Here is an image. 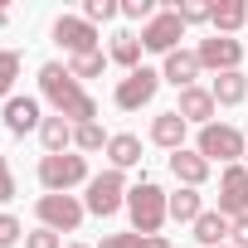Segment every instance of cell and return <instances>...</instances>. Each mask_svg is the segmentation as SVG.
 Wrapping results in <instances>:
<instances>
[{
    "label": "cell",
    "mask_w": 248,
    "mask_h": 248,
    "mask_svg": "<svg viewBox=\"0 0 248 248\" xmlns=\"http://www.w3.org/2000/svg\"><path fill=\"white\" fill-rule=\"evenodd\" d=\"M39 93L54 102L59 117H68L73 127H88V122H97V97L68 73V63H44L39 68Z\"/></svg>",
    "instance_id": "6da1fadb"
},
{
    "label": "cell",
    "mask_w": 248,
    "mask_h": 248,
    "mask_svg": "<svg viewBox=\"0 0 248 248\" xmlns=\"http://www.w3.org/2000/svg\"><path fill=\"white\" fill-rule=\"evenodd\" d=\"M127 219H132V233H141V238L161 233V224L170 219V195H166L156 180L132 185V195H127Z\"/></svg>",
    "instance_id": "7a4b0ae2"
},
{
    "label": "cell",
    "mask_w": 248,
    "mask_h": 248,
    "mask_svg": "<svg viewBox=\"0 0 248 248\" xmlns=\"http://www.w3.org/2000/svg\"><path fill=\"white\" fill-rule=\"evenodd\" d=\"M195 151L214 166H238L243 156H248V141H243V132L238 127H229V122H209V127H200V141H195Z\"/></svg>",
    "instance_id": "3957f363"
},
{
    "label": "cell",
    "mask_w": 248,
    "mask_h": 248,
    "mask_svg": "<svg viewBox=\"0 0 248 248\" xmlns=\"http://www.w3.org/2000/svg\"><path fill=\"white\" fill-rule=\"evenodd\" d=\"M93 175H88V156H78V151H63V156H44L39 161V185L49 190V195H68L73 185H88Z\"/></svg>",
    "instance_id": "277c9868"
},
{
    "label": "cell",
    "mask_w": 248,
    "mask_h": 248,
    "mask_svg": "<svg viewBox=\"0 0 248 248\" xmlns=\"http://www.w3.org/2000/svg\"><path fill=\"white\" fill-rule=\"evenodd\" d=\"M127 195H132V190H127V175L107 166L102 175H93V180H88V200H83V204H88V214L112 219L117 209H127Z\"/></svg>",
    "instance_id": "5b68a950"
},
{
    "label": "cell",
    "mask_w": 248,
    "mask_h": 248,
    "mask_svg": "<svg viewBox=\"0 0 248 248\" xmlns=\"http://www.w3.org/2000/svg\"><path fill=\"white\" fill-rule=\"evenodd\" d=\"M34 214H39V229H54V233H73V229L83 224L88 204H83V200H73V195H39Z\"/></svg>",
    "instance_id": "8992f818"
},
{
    "label": "cell",
    "mask_w": 248,
    "mask_h": 248,
    "mask_svg": "<svg viewBox=\"0 0 248 248\" xmlns=\"http://www.w3.org/2000/svg\"><path fill=\"white\" fill-rule=\"evenodd\" d=\"M156 93H161V73L141 63L137 73H127V78L117 83V93H112V97H117V107H122V112H141Z\"/></svg>",
    "instance_id": "52a82bcc"
},
{
    "label": "cell",
    "mask_w": 248,
    "mask_h": 248,
    "mask_svg": "<svg viewBox=\"0 0 248 248\" xmlns=\"http://www.w3.org/2000/svg\"><path fill=\"white\" fill-rule=\"evenodd\" d=\"M180 39H185V20L175 10H161L151 25H141V49H151V54H175Z\"/></svg>",
    "instance_id": "ba28073f"
},
{
    "label": "cell",
    "mask_w": 248,
    "mask_h": 248,
    "mask_svg": "<svg viewBox=\"0 0 248 248\" xmlns=\"http://www.w3.org/2000/svg\"><path fill=\"white\" fill-rule=\"evenodd\" d=\"M224 219H243L248 214V166H224L219 175V204H214Z\"/></svg>",
    "instance_id": "9c48e42d"
},
{
    "label": "cell",
    "mask_w": 248,
    "mask_h": 248,
    "mask_svg": "<svg viewBox=\"0 0 248 248\" xmlns=\"http://www.w3.org/2000/svg\"><path fill=\"white\" fill-rule=\"evenodd\" d=\"M200 68H214V78L219 73H238V63H243V44L238 39H229V34H214V39H200Z\"/></svg>",
    "instance_id": "30bf717a"
},
{
    "label": "cell",
    "mask_w": 248,
    "mask_h": 248,
    "mask_svg": "<svg viewBox=\"0 0 248 248\" xmlns=\"http://www.w3.org/2000/svg\"><path fill=\"white\" fill-rule=\"evenodd\" d=\"M54 44L68 54H93L97 49V25H88L83 15H59L54 20Z\"/></svg>",
    "instance_id": "8fae6325"
},
{
    "label": "cell",
    "mask_w": 248,
    "mask_h": 248,
    "mask_svg": "<svg viewBox=\"0 0 248 248\" xmlns=\"http://www.w3.org/2000/svg\"><path fill=\"white\" fill-rule=\"evenodd\" d=\"M175 112L185 117V122H195V127H209V122H214V112H219V102H214V93L209 88H185L180 93V102H175Z\"/></svg>",
    "instance_id": "7c38bea8"
},
{
    "label": "cell",
    "mask_w": 248,
    "mask_h": 248,
    "mask_svg": "<svg viewBox=\"0 0 248 248\" xmlns=\"http://www.w3.org/2000/svg\"><path fill=\"white\" fill-rule=\"evenodd\" d=\"M209 161L200 156V151H190V146H180V151H170V175L180 180V185H190V190H200L204 180H209Z\"/></svg>",
    "instance_id": "4fadbf2b"
},
{
    "label": "cell",
    "mask_w": 248,
    "mask_h": 248,
    "mask_svg": "<svg viewBox=\"0 0 248 248\" xmlns=\"http://www.w3.org/2000/svg\"><path fill=\"white\" fill-rule=\"evenodd\" d=\"M195 78H200V54H195V49H175V54H166L161 83H175V88L185 93V88H195Z\"/></svg>",
    "instance_id": "5bb4252c"
},
{
    "label": "cell",
    "mask_w": 248,
    "mask_h": 248,
    "mask_svg": "<svg viewBox=\"0 0 248 248\" xmlns=\"http://www.w3.org/2000/svg\"><path fill=\"white\" fill-rule=\"evenodd\" d=\"M34 127H44L39 97H10V102H5V132H10V137H25V132H34Z\"/></svg>",
    "instance_id": "9a60e30c"
},
{
    "label": "cell",
    "mask_w": 248,
    "mask_h": 248,
    "mask_svg": "<svg viewBox=\"0 0 248 248\" xmlns=\"http://www.w3.org/2000/svg\"><path fill=\"white\" fill-rule=\"evenodd\" d=\"M185 132H190V122H185L175 107H170V112H161V117L151 122V141H156V146H166V151H180V146H185Z\"/></svg>",
    "instance_id": "2e32d148"
},
{
    "label": "cell",
    "mask_w": 248,
    "mask_h": 248,
    "mask_svg": "<svg viewBox=\"0 0 248 248\" xmlns=\"http://www.w3.org/2000/svg\"><path fill=\"white\" fill-rule=\"evenodd\" d=\"M209 25H214V34H229V39H233V34L248 25V5H243V0H214Z\"/></svg>",
    "instance_id": "e0dca14e"
},
{
    "label": "cell",
    "mask_w": 248,
    "mask_h": 248,
    "mask_svg": "<svg viewBox=\"0 0 248 248\" xmlns=\"http://www.w3.org/2000/svg\"><path fill=\"white\" fill-rule=\"evenodd\" d=\"M39 141H44V156H63L73 146V122L68 117H44V127H39Z\"/></svg>",
    "instance_id": "ac0fdd59"
},
{
    "label": "cell",
    "mask_w": 248,
    "mask_h": 248,
    "mask_svg": "<svg viewBox=\"0 0 248 248\" xmlns=\"http://www.w3.org/2000/svg\"><path fill=\"white\" fill-rule=\"evenodd\" d=\"M229 224H233V219H224L219 209H204L190 229H195V238H200L204 248H224V243H229Z\"/></svg>",
    "instance_id": "d6986e66"
},
{
    "label": "cell",
    "mask_w": 248,
    "mask_h": 248,
    "mask_svg": "<svg viewBox=\"0 0 248 248\" xmlns=\"http://www.w3.org/2000/svg\"><path fill=\"white\" fill-rule=\"evenodd\" d=\"M107 161H112V170H132V166H141V137L117 132V137L107 141Z\"/></svg>",
    "instance_id": "ffe728a7"
},
{
    "label": "cell",
    "mask_w": 248,
    "mask_h": 248,
    "mask_svg": "<svg viewBox=\"0 0 248 248\" xmlns=\"http://www.w3.org/2000/svg\"><path fill=\"white\" fill-rule=\"evenodd\" d=\"M209 93H214L219 107H238V102L248 97V73H219V78L209 83Z\"/></svg>",
    "instance_id": "44dd1931"
},
{
    "label": "cell",
    "mask_w": 248,
    "mask_h": 248,
    "mask_svg": "<svg viewBox=\"0 0 248 248\" xmlns=\"http://www.w3.org/2000/svg\"><path fill=\"white\" fill-rule=\"evenodd\" d=\"M112 63H122L127 73H137L141 68V34H132V30H122V34H112V54H107Z\"/></svg>",
    "instance_id": "7402d4cb"
},
{
    "label": "cell",
    "mask_w": 248,
    "mask_h": 248,
    "mask_svg": "<svg viewBox=\"0 0 248 248\" xmlns=\"http://www.w3.org/2000/svg\"><path fill=\"white\" fill-rule=\"evenodd\" d=\"M200 214H204V200H200V190L180 185V190L170 195V219H175V224H195Z\"/></svg>",
    "instance_id": "603a6c76"
},
{
    "label": "cell",
    "mask_w": 248,
    "mask_h": 248,
    "mask_svg": "<svg viewBox=\"0 0 248 248\" xmlns=\"http://www.w3.org/2000/svg\"><path fill=\"white\" fill-rule=\"evenodd\" d=\"M107 132H102V122H88V127H73V151L78 156H93V151H107Z\"/></svg>",
    "instance_id": "cb8c5ba5"
},
{
    "label": "cell",
    "mask_w": 248,
    "mask_h": 248,
    "mask_svg": "<svg viewBox=\"0 0 248 248\" xmlns=\"http://www.w3.org/2000/svg\"><path fill=\"white\" fill-rule=\"evenodd\" d=\"M102 68H107V54H102V49H93V54H73V59H68V73H73L78 83H83V78H97Z\"/></svg>",
    "instance_id": "d4e9b609"
},
{
    "label": "cell",
    "mask_w": 248,
    "mask_h": 248,
    "mask_svg": "<svg viewBox=\"0 0 248 248\" xmlns=\"http://www.w3.org/2000/svg\"><path fill=\"white\" fill-rule=\"evenodd\" d=\"M170 10H175V15L185 20V30H190V25H204V20L214 15V0H180V5H170Z\"/></svg>",
    "instance_id": "484cf974"
},
{
    "label": "cell",
    "mask_w": 248,
    "mask_h": 248,
    "mask_svg": "<svg viewBox=\"0 0 248 248\" xmlns=\"http://www.w3.org/2000/svg\"><path fill=\"white\" fill-rule=\"evenodd\" d=\"M15 78H20V54L15 49H0V97H5V102H10Z\"/></svg>",
    "instance_id": "4316f807"
},
{
    "label": "cell",
    "mask_w": 248,
    "mask_h": 248,
    "mask_svg": "<svg viewBox=\"0 0 248 248\" xmlns=\"http://www.w3.org/2000/svg\"><path fill=\"white\" fill-rule=\"evenodd\" d=\"M117 15H122L117 0H88V5H83V20H88V25H107V20H117Z\"/></svg>",
    "instance_id": "83f0119b"
},
{
    "label": "cell",
    "mask_w": 248,
    "mask_h": 248,
    "mask_svg": "<svg viewBox=\"0 0 248 248\" xmlns=\"http://www.w3.org/2000/svg\"><path fill=\"white\" fill-rule=\"evenodd\" d=\"M15 243H25V224L15 214H0V248H15Z\"/></svg>",
    "instance_id": "f1b7e54d"
},
{
    "label": "cell",
    "mask_w": 248,
    "mask_h": 248,
    "mask_svg": "<svg viewBox=\"0 0 248 248\" xmlns=\"http://www.w3.org/2000/svg\"><path fill=\"white\" fill-rule=\"evenodd\" d=\"M122 15H127V20H141V25H151L161 10L151 5V0H122Z\"/></svg>",
    "instance_id": "f546056e"
},
{
    "label": "cell",
    "mask_w": 248,
    "mask_h": 248,
    "mask_svg": "<svg viewBox=\"0 0 248 248\" xmlns=\"http://www.w3.org/2000/svg\"><path fill=\"white\" fill-rule=\"evenodd\" d=\"M25 248H63V233H54V229H34V233H25Z\"/></svg>",
    "instance_id": "4dcf8cb0"
},
{
    "label": "cell",
    "mask_w": 248,
    "mask_h": 248,
    "mask_svg": "<svg viewBox=\"0 0 248 248\" xmlns=\"http://www.w3.org/2000/svg\"><path fill=\"white\" fill-rule=\"evenodd\" d=\"M97 248H141V233H132V229L127 233H107Z\"/></svg>",
    "instance_id": "1f68e13d"
},
{
    "label": "cell",
    "mask_w": 248,
    "mask_h": 248,
    "mask_svg": "<svg viewBox=\"0 0 248 248\" xmlns=\"http://www.w3.org/2000/svg\"><path fill=\"white\" fill-rule=\"evenodd\" d=\"M5 200H15V170H10V161L0 156V204Z\"/></svg>",
    "instance_id": "d6a6232c"
},
{
    "label": "cell",
    "mask_w": 248,
    "mask_h": 248,
    "mask_svg": "<svg viewBox=\"0 0 248 248\" xmlns=\"http://www.w3.org/2000/svg\"><path fill=\"white\" fill-rule=\"evenodd\" d=\"M229 248H248V214L229 224Z\"/></svg>",
    "instance_id": "836d02e7"
},
{
    "label": "cell",
    "mask_w": 248,
    "mask_h": 248,
    "mask_svg": "<svg viewBox=\"0 0 248 248\" xmlns=\"http://www.w3.org/2000/svg\"><path fill=\"white\" fill-rule=\"evenodd\" d=\"M141 248H170V238L166 233H151V238H141Z\"/></svg>",
    "instance_id": "e575fe53"
},
{
    "label": "cell",
    "mask_w": 248,
    "mask_h": 248,
    "mask_svg": "<svg viewBox=\"0 0 248 248\" xmlns=\"http://www.w3.org/2000/svg\"><path fill=\"white\" fill-rule=\"evenodd\" d=\"M63 248H88V243H63Z\"/></svg>",
    "instance_id": "d590c367"
},
{
    "label": "cell",
    "mask_w": 248,
    "mask_h": 248,
    "mask_svg": "<svg viewBox=\"0 0 248 248\" xmlns=\"http://www.w3.org/2000/svg\"><path fill=\"white\" fill-rule=\"evenodd\" d=\"M243 166H248V156H243Z\"/></svg>",
    "instance_id": "8d00e7d4"
},
{
    "label": "cell",
    "mask_w": 248,
    "mask_h": 248,
    "mask_svg": "<svg viewBox=\"0 0 248 248\" xmlns=\"http://www.w3.org/2000/svg\"><path fill=\"white\" fill-rule=\"evenodd\" d=\"M224 248H229V243H224Z\"/></svg>",
    "instance_id": "74e56055"
}]
</instances>
